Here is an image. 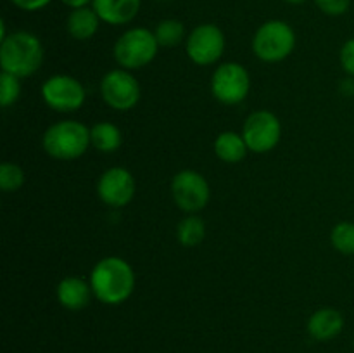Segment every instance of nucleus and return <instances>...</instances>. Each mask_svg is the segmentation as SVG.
I'll use <instances>...</instances> for the list:
<instances>
[{
	"instance_id": "4468645a",
	"label": "nucleus",
	"mask_w": 354,
	"mask_h": 353,
	"mask_svg": "<svg viewBox=\"0 0 354 353\" xmlns=\"http://www.w3.org/2000/svg\"><path fill=\"white\" fill-rule=\"evenodd\" d=\"M142 0H93L92 7L100 21L111 26L131 23L140 10Z\"/></svg>"
},
{
	"instance_id": "393cba45",
	"label": "nucleus",
	"mask_w": 354,
	"mask_h": 353,
	"mask_svg": "<svg viewBox=\"0 0 354 353\" xmlns=\"http://www.w3.org/2000/svg\"><path fill=\"white\" fill-rule=\"evenodd\" d=\"M339 62L341 68L349 78H354V38H349L342 44L341 52H339Z\"/></svg>"
},
{
	"instance_id": "f3484780",
	"label": "nucleus",
	"mask_w": 354,
	"mask_h": 353,
	"mask_svg": "<svg viewBox=\"0 0 354 353\" xmlns=\"http://www.w3.org/2000/svg\"><path fill=\"white\" fill-rule=\"evenodd\" d=\"M213 149L216 158L228 165H237V163L244 161L249 152L244 135L234 130H225L218 134V137L214 138Z\"/></svg>"
},
{
	"instance_id": "b1692460",
	"label": "nucleus",
	"mask_w": 354,
	"mask_h": 353,
	"mask_svg": "<svg viewBox=\"0 0 354 353\" xmlns=\"http://www.w3.org/2000/svg\"><path fill=\"white\" fill-rule=\"evenodd\" d=\"M315 6L327 16L337 17L348 12L351 0H315Z\"/></svg>"
},
{
	"instance_id": "c85d7f7f",
	"label": "nucleus",
	"mask_w": 354,
	"mask_h": 353,
	"mask_svg": "<svg viewBox=\"0 0 354 353\" xmlns=\"http://www.w3.org/2000/svg\"><path fill=\"white\" fill-rule=\"evenodd\" d=\"M353 343H354V338H353Z\"/></svg>"
},
{
	"instance_id": "f8f14e48",
	"label": "nucleus",
	"mask_w": 354,
	"mask_h": 353,
	"mask_svg": "<svg viewBox=\"0 0 354 353\" xmlns=\"http://www.w3.org/2000/svg\"><path fill=\"white\" fill-rule=\"evenodd\" d=\"M135 192H137L135 176L123 166L107 168L97 182V196L109 208H124L133 201Z\"/></svg>"
},
{
	"instance_id": "6e6552de",
	"label": "nucleus",
	"mask_w": 354,
	"mask_h": 353,
	"mask_svg": "<svg viewBox=\"0 0 354 353\" xmlns=\"http://www.w3.org/2000/svg\"><path fill=\"white\" fill-rule=\"evenodd\" d=\"M171 197L183 213H199L209 204L211 187L203 173L196 170H180L171 179Z\"/></svg>"
},
{
	"instance_id": "f03ea898",
	"label": "nucleus",
	"mask_w": 354,
	"mask_h": 353,
	"mask_svg": "<svg viewBox=\"0 0 354 353\" xmlns=\"http://www.w3.org/2000/svg\"><path fill=\"white\" fill-rule=\"evenodd\" d=\"M45 51L41 40L31 31H12L0 40V66L3 73L28 78L40 69Z\"/></svg>"
},
{
	"instance_id": "ddd939ff",
	"label": "nucleus",
	"mask_w": 354,
	"mask_h": 353,
	"mask_svg": "<svg viewBox=\"0 0 354 353\" xmlns=\"http://www.w3.org/2000/svg\"><path fill=\"white\" fill-rule=\"evenodd\" d=\"M55 296L62 308L69 311H78L88 307L93 291L90 282H86L82 277L68 275L59 280L57 287H55Z\"/></svg>"
},
{
	"instance_id": "20e7f679",
	"label": "nucleus",
	"mask_w": 354,
	"mask_h": 353,
	"mask_svg": "<svg viewBox=\"0 0 354 353\" xmlns=\"http://www.w3.org/2000/svg\"><path fill=\"white\" fill-rule=\"evenodd\" d=\"M159 52L158 38L154 31L144 26H135L120 35L113 47L114 61L128 71L145 68L156 59Z\"/></svg>"
},
{
	"instance_id": "423d86ee",
	"label": "nucleus",
	"mask_w": 354,
	"mask_h": 353,
	"mask_svg": "<svg viewBox=\"0 0 354 353\" xmlns=\"http://www.w3.org/2000/svg\"><path fill=\"white\" fill-rule=\"evenodd\" d=\"M251 90V75L241 62H221L211 75V93L225 106L244 102Z\"/></svg>"
},
{
	"instance_id": "5701e85b",
	"label": "nucleus",
	"mask_w": 354,
	"mask_h": 353,
	"mask_svg": "<svg viewBox=\"0 0 354 353\" xmlns=\"http://www.w3.org/2000/svg\"><path fill=\"white\" fill-rule=\"evenodd\" d=\"M21 97V78L3 73L0 75V104L2 107H9L16 104Z\"/></svg>"
},
{
	"instance_id": "7ed1b4c3",
	"label": "nucleus",
	"mask_w": 354,
	"mask_h": 353,
	"mask_svg": "<svg viewBox=\"0 0 354 353\" xmlns=\"http://www.w3.org/2000/svg\"><path fill=\"white\" fill-rule=\"evenodd\" d=\"M90 145V127L78 120L55 121L41 135L44 151L59 161L82 158Z\"/></svg>"
},
{
	"instance_id": "bb28decb",
	"label": "nucleus",
	"mask_w": 354,
	"mask_h": 353,
	"mask_svg": "<svg viewBox=\"0 0 354 353\" xmlns=\"http://www.w3.org/2000/svg\"><path fill=\"white\" fill-rule=\"evenodd\" d=\"M61 2L69 9H80V7H88V3H92L93 0H61Z\"/></svg>"
},
{
	"instance_id": "a878e982",
	"label": "nucleus",
	"mask_w": 354,
	"mask_h": 353,
	"mask_svg": "<svg viewBox=\"0 0 354 353\" xmlns=\"http://www.w3.org/2000/svg\"><path fill=\"white\" fill-rule=\"evenodd\" d=\"M17 9L26 10V12H35V10H40L44 7H47L52 0H10Z\"/></svg>"
},
{
	"instance_id": "f257e3e1",
	"label": "nucleus",
	"mask_w": 354,
	"mask_h": 353,
	"mask_svg": "<svg viewBox=\"0 0 354 353\" xmlns=\"http://www.w3.org/2000/svg\"><path fill=\"white\" fill-rule=\"evenodd\" d=\"M88 282L97 301L118 307L130 300L137 277L133 266L127 260L121 256H106L93 265Z\"/></svg>"
},
{
	"instance_id": "412c9836",
	"label": "nucleus",
	"mask_w": 354,
	"mask_h": 353,
	"mask_svg": "<svg viewBox=\"0 0 354 353\" xmlns=\"http://www.w3.org/2000/svg\"><path fill=\"white\" fill-rule=\"evenodd\" d=\"M332 248L341 255H354V224L353 221H339L330 230Z\"/></svg>"
},
{
	"instance_id": "6ab92c4d",
	"label": "nucleus",
	"mask_w": 354,
	"mask_h": 353,
	"mask_svg": "<svg viewBox=\"0 0 354 353\" xmlns=\"http://www.w3.org/2000/svg\"><path fill=\"white\" fill-rule=\"evenodd\" d=\"M176 239L183 248H196L206 239V221L197 213L187 215L176 225Z\"/></svg>"
},
{
	"instance_id": "cd10ccee",
	"label": "nucleus",
	"mask_w": 354,
	"mask_h": 353,
	"mask_svg": "<svg viewBox=\"0 0 354 353\" xmlns=\"http://www.w3.org/2000/svg\"><path fill=\"white\" fill-rule=\"evenodd\" d=\"M283 2L290 3V6H301V3H304L306 0H283Z\"/></svg>"
},
{
	"instance_id": "aec40b11",
	"label": "nucleus",
	"mask_w": 354,
	"mask_h": 353,
	"mask_svg": "<svg viewBox=\"0 0 354 353\" xmlns=\"http://www.w3.org/2000/svg\"><path fill=\"white\" fill-rule=\"evenodd\" d=\"M156 38H158L159 47L173 48L176 45H180L182 42L187 40L185 26H183L182 21L173 19V17H168V19L159 21L158 26L154 30Z\"/></svg>"
},
{
	"instance_id": "1a4fd4ad",
	"label": "nucleus",
	"mask_w": 354,
	"mask_h": 353,
	"mask_svg": "<svg viewBox=\"0 0 354 353\" xmlns=\"http://www.w3.org/2000/svg\"><path fill=\"white\" fill-rule=\"evenodd\" d=\"M140 83L128 69H111L100 80V97L114 111H131L140 100Z\"/></svg>"
},
{
	"instance_id": "2eb2a0df",
	"label": "nucleus",
	"mask_w": 354,
	"mask_h": 353,
	"mask_svg": "<svg viewBox=\"0 0 354 353\" xmlns=\"http://www.w3.org/2000/svg\"><path fill=\"white\" fill-rule=\"evenodd\" d=\"M344 329V317L335 308H320L308 318V334L315 341H330Z\"/></svg>"
},
{
	"instance_id": "0eeeda50",
	"label": "nucleus",
	"mask_w": 354,
	"mask_h": 353,
	"mask_svg": "<svg viewBox=\"0 0 354 353\" xmlns=\"http://www.w3.org/2000/svg\"><path fill=\"white\" fill-rule=\"evenodd\" d=\"M41 99L57 113H75L83 107L86 100V90L78 78L66 73L52 75L41 83Z\"/></svg>"
},
{
	"instance_id": "39448f33",
	"label": "nucleus",
	"mask_w": 354,
	"mask_h": 353,
	"mask_svg": "<svg viewBox=\"0 0 354 353\" xmlns=\"http://www.w3.org/2000/svg\"><path fill=\"white\" fill-rule=\"evenodd\" d=\"M296 31L282 19L265 21L252 37V52L256 57L268 64L282 62L296 48Z\"/></svg>"
},
{
	"instance_id": "9b49d317",
	"label": "nucleus",
	"mask_w": 354,
	"mask_h": 353,
	"mask_svg": "<svg viewBox=\"0 0 354 353\" xmlns=\"http://www.w3.org/2000/svg\"><path fill=\"white\" fill-rule=\"evenodd\" d=\"M241 134L244 135L249 152L266 154L279 145L282 138V123L275 113L259 109L245 118Z\"/></svg>"
},
{
	"instance_id": "9d476101",
	"label": "nucleus",
	"mask_w": 354,
	"mask_h": 353,
	"mask_svg": "<svg viewBox=\"0 0 354 353\" xmlns=\"http://www.w3.org/2000/svg\"><path fill=\"white\" fill-rule=\"evenodd\" d=\"M227 38L218 24L203 23L194 28L185 40L187 57L197 66H213L225 54Z\"/></svg>"
},
{
	"instance_id": "a211bd4d",
	"label": "nucleus",
	"mask_w": 354,
	"mask_h": 353,
	"mask_svg": "<svg viewBox=\"0 0 354 353\" xmlns=\"http://www.w3.org/2000/svg\"><path fill=\"white\" fill-rule=\"evenodd\" d=\"M90 144L99 152L111 154L116 152L123 144V134L120 127H116L111 121H97L90 127Z\"/></svg>"
},
{
	"instance_id": "dca6fc26",
	"label": "nucleus",
	"mask_w": 354,
	"mask_h": 353,
	"mask_svg": "<svg viewBox=\"0 0 354 353\" xmlns=\"http://www.w3.org/2000/svg\"><path fill=\"white\" fill-rule=\"evenodd\" d=\"M100 17L93 10V7H80V9H71L66 19V30L69 37L78 42L90 40L95 37L100 26Z\"/></svg>"
},
{
	"instance_id": "4be33fe9",
	"label": "nucleus",
	"mask_w": 354,
	"mask_h": 353,
	"mask_svg": "<svg viewBox=\"0 0 354 353\" xmlns=\"http://www.w3.org/2000/svg\"><path fill=\"white\" fill-rule=\"evenodd\" d=\"M24 170L17 163L3 161L0 165V189L3 192H16L24 185Z\"/></svg>"
}]
</instances>
